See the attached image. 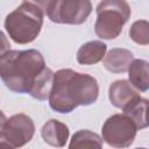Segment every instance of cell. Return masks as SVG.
I'll list each match as a JSON object with an SVG mask.
<instances>
[{"label": "cell", "instance_id": "cell-1", "mask_svg": "<svg viewBox=\"0 0 149 149\" xmlns=\"http://www.w3.org/2000/svg\"><path fill=\"white\" fill-rule=\"evenodd\" d=\"M99 95L98 81L94 77L71 69H61L55 73L49 105L57 113H71L78 106H88Z\"/></svg>", "mask_w": 149, "mask_h": 149}, {"label": "cell", "instance_id": "cell-2", "mask_svg": "<svg viewBox=\"0 0 149 149\" xmlns=\"http://www.w3.org/2000/svg\"><path fill=\"white\" fill-rule=\"evenodd\" d=\"M45 68L42 54L35 49L8 50L0 57L1 79L15 93H29Z\"/></svg>", "mask_w": 149, "mask_h": 149}, {"label": "cell", "instance_id": "cell-3", "mask_svg": "<svg viewBox=\"0 0 149 149\" xmlns=\"http://www.w3.org/2000/svg\"><path fill=\"white\" fill-rule=\"evenodd\" d=\"M44 15L37 6L23 1L6 16L5 29L15 43H31L41 33Z\"/></svg>", "mask_w": 149, "mask_h": 149}, {"label": "cell", "instance_id": "cell-4", "mask_svg": "<svg viewBox=\"0 0 149 149\" xmlns=\"http://www.w3.org/2000/svg\"><path fill=\"white\" fill-rule=\"evenodd\" d=\"M94 31L101 40H114L130 17L132 10L126 0H101L97 6Z\"/></svg>", "mask_w": 149, "mask_h": 149}, {"label": "cell", "instance_id": "cell-5", "mask_svg": "<svg viewBox=\"0 0 149 149\" xmlns=\"http://www.w3.org/2000/svg\"><path fill=\"white\" fill-rule=\"evenodd\" d=\"M35 134V125L30 116L19 113L5 119L0 126V144L7 148H20L28 143Z\"/></svg>", "mask_w": 149, "mask_h": 149}, {"label": "cell", "instance_id": "cell-6", "mask_svg": "<svg viewBox=\"0 0 149 149\" xmlns=\"http://www.w3.org/2000/svg\"><path fill=\"white\" fill-rule=\"evenodd\" d=\"M139 128L127 114H113L102 125V140L114 148L130 147L136 137Z\"/></svg>", "mask_w": 149, "mask_h": 149}, {"label": "cell", "instance_id": "cell-7", "mask_svg": "<svg viewBox=\"0 0 149 149\" xmlns=\"http://www.w3.org/2000/svg\"><path fill=\"white\" fill-rule=\"evenodd\" d=\"M91 12V0H54L47 15L54 23L81 24Z\"/></svg>", "mask_w": 149, "mask_h": 149}, {"label": "cell", "instance_id": "cell-8", "mask_svg": "<svg viewBox=\"0 0 149 149\" xmlns=\"http://www.w3.org/2000/svg\"><path fill=\"white\" fill-rule=\"evenodd\" d=\"M139 97L140 94L137 93L136 88L129 83V80L125 79L113 81L108 90V98L111 104L122 111Z\"/></svg>", "mask_w": 149, "mask_h": 149}, {"label": "cell", "instance_id": "cell-9", "mask_svg": "<svg viewBox=\"0 0 149 149\" xmlns=\"http://www.w3.org/2000/svg\"><path fill=\"white\" fill-rule=\"evenodd\" d=\"M69 127L56 119L47 121L41 129V136L43 141L51 147H64L69 140Z\"/></svg>", "mask_w": 149, "mask_h": 149}, {"label": "cell", "instance_id": "cell-10", "mask_svg": "<svg viewBox=\"0 0 149 149\" xmlns=\"http://www.w3.org/2000/svg\"><path fill=\"white\" fill-rule=\"evenodd\" d=\"M134 57L133 54L123 48H113L104 57V66L113 73H123L128 71Z\"/></svg>", "mask_w": 149, "mask_h": 149}, {"label": "cell", "instance_id": "cell-11", "mask_svg": "<svg viewBox=\"0 0 149 149\" xmlns=\"http://www.w3.org/2000/svg\"><path fill=\"white\" fill-rule=\"evenodd\" d=\"M106 50L107 45L102 41H90L78 49L76 58L81 65H93L105 57Z\"/></svg>", "mask_w": 149, "mask_h": 149}, {"label": "cell", "instance_id": "cell-12", "mask_svg": "<svg viewBox=\"0 0 149 149\" xmlns=\"http://www.w3.org/2000/svg\"><path fill=\"white\" fill-rule=\"evenodd\" d=\"M129 83L140 92L149 90V62L144 59H133L128 69Z\"/></svg>", "mask_w": 149, "mask_h": 149}, {"label": "cell", "instance_id": "cell-13", "mask_svg": "<svg viewBox=\"0 0 149 149\" xmlns=\"http://www.w3.org/2000/svg\"><path fill=\"white\" fill-rule=\"evenodd\" d=\"M54 79H55V73L52 72V70L49 68H45L43 72L40 74V77L37 78L29 94L34 99H37L41 101L49 99V95L54 85Z\"/></svg>", "mask_w": 149, "mask_h": 149}, {"label": "cell", "instance_id": "cell-14", "mask_svg": "<svg viewBox=\"0 0 149 149\" xmlns=\"http://www.w3.org/2000/svg\"><path fill=\"white\" fill-rule=\"evenodd\" d=\"M102 137L88 129H80L72 135L69 148H101Z\"/></svg>", "mask_w": 149, "mask_h": 149}, {"label": "cell", "instance_id": "cell-15", "mask_svg": "<svg viewBox=\"0 0 149 149\" xmlns=\"http://www.w3.org/2000/svg\"><path fill=\"white\" fill-rule=\"evenodd\" d=\"M148 99L144 98H136L133 102H130L125 109L123 113L127 114L128 116H130L133 119V121L135 122V125L137 126L139 129H143L147 128V123H146V111H147V105H148Z\"/></svg>", "mask_w": 149, "mask_h": 149}, {"label": "cell", "instance_id": "cell-16", "mask_svg": "<svg viewBox=\"0 0 149 149\" xmlns=\"http://www.w3.org/2000/svg\"><path fill=\"white\" fill-rule=\"evenodd\" d=\"M129 37L133 42L139 45L149 44V21L137 20L135 21L129 29Z\"/></svg>", "mask_w": 149, "mask_h": 149}, {"label": "cell", "instance_id": "cell-17", "mask_svg": "<svg viewBox=\"0 0 149 149\" xmlns=\"http://www.w3.org/2000/svg\"><path fill=\"white\" fill-rule=\"evenodd\" d=\"M23 1L37 6L44 14H48V10H49L50 6H51L52 2H54V0H23Z\"/></svg>", "mask_w": 149, "mask_h": 149}, {"label": "cell", "instance_id": "cell-18", "mask_svg": "<svg viewBox=\"0 0 149 149\" xmlns=\"http://www.w3.org/2000/svg\"><path fill=\"white\" fill-rule=\"evenodd\" d=\"M146 123H147V127H149V101H148L147 111H146Z\"/></svg>", "mask_w": 149, "mask_h": 149}]
</instances>
